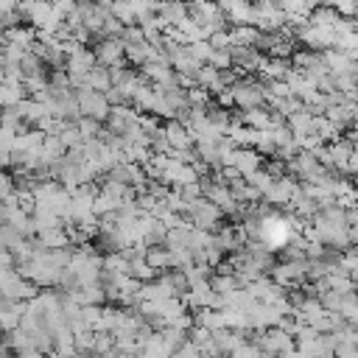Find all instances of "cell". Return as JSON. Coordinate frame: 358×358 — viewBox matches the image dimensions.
I'll return each mask as SVG.
<instances>
[{"mask_svg": "<svg viewBox=\"0 0 358 358\" xmlns=\"http://www.w3.org/2000/svg\"><path fill=\"white\" fill-rule=\"evenodd\" d=\"M291 70H294L291 67V59H271V56H266L257 73H260V78L266 84H271V81H288Z\"/></svg>", "mask_w": 358, "mask_h": 358, "instance_id": "9c48e42d", "label": "cell"}, {"mask_svg": "<svg viewBox=\"0 0 358 358\" xmlns=\"http://www.w3.org/2000/svg\"><path fill=\"white\" fill-rule=\"evenodd\" d=\"M109 11H112L123 25H137V14H134L131 0H115V3L109 6Z\"/></svg>", "mask_w": 358, "mask_h": 358, "instance_id": "e0dca14e", "label": "cell"}, {"mask_svg": "<svg viewBox=\"0 0 358 358\" xmlns=\"http://www.w3.org/2000/svg\"><path fill=\"white\" fill-rule=\"evenodd\" d=\"M255 344L263 350L266 358L268 355H282V352L294 350V336L288 330H282V327H268V330H260Z\"/></svg>", "mask_w": 358, "mask_h": 358, "instance_id": "5b68a950", "label": "cell"}, {"mask_svg": "<svg viewBox=\"0 0 358 358\" xmlns=\"http://www.w3.org/2000/svg\"><path fill=\"white\" fill-rule=\"evenodd\" d=\"M187 221L193 224V227H199V229H207V232H218L224 224V210L215 204V201H210V199H196L190 207H187Z\"/></svg>", "mask_w": 358, "mask_h": 358, "instance_id": "3957f363", "label": "cell"}, {"mask_svg": "<svg viewBox=\"0 0 358 358\" xmlns=\"http://www.w3.org/2000/svg\"><path fill=\"white\" fill-rule=\"evenodd\" d=\"M84 87H87V90H95V92H109V90L115 87L112 70L103 67V64H95V67L90 70V76L84 78Z\"/></svg>", "mask_w": 358, "mask_h": 358, "instance_id": "5bb4252c", "label": "cell"}, {"mask_svg": "<svg viewBox=\"0 0 358 358\" xmlns=\"http://www.w3.org/2000/svg\"><path fill=\"white\" fill-rule=\"evenodd\" d=\"M280 358H308V355H305V352H302L299 347H294V350H288V352H282Z\"/></svg>", "mask_w": 358, "mask_h": 358, "instance_id": "7402d4cb", "label": "cell"}, {"mask_svg": "<svg viewBox=\"0 0 358 358\" xmlns=\"http://www.w3.org/2000/svg\"><path fill=\"white\" fill-rule=\"evenodd\" d=\"M157 14L168 22V28H179L190 17V6L182 3V0H159V11Z\"/></svg>", "mask_w": 358, "mask_h": 358, "instance_id": "8fae6325", "label": "cell"}, {"mask_svg": "<svg viewBox=\"0 0 358 358\" xmlns=\"http://www.w3.org/2000/svg\"><path fill=\"white\" fill-rule=\"evenodd\" d=\"M232 168L241 176H252V173L263 171V154L255 151V148H238L235 151V159H232Z\"/></svg>", "mask_w": 358, "mask_h": 358, "instance_id": "30bf717a", "label": "cell"}, {"mask_svg": "<svg viewBox=\"0 0 358 358\" xmlns=\"http://www.w3.org/2000/svg\"><path fill=\"white\" fill-rule=\"evenodd\" d=\"M266 53H260L257 48H232V70L235 73H255L260 70Z\"/></svg>", "mask_w": 358, "mask_h": 358, "instance_id": "ba28073f", "label": "cell"}, {"mask_svg": "<svg viewBox=\"0 0 358 358\" xmlns=\"http://www.w3.org/2000/svg\"><path fill=\"white\" fill-rule=\"evenodd\" d=\"M0 288H3V299H14V302H31L39 296V285L28 277H22L17 268H3L0 274Z\"/></svg>", "mask_w": 358, "mask_h": 358, "instance_id": "7a4b0ae2", "label": "cell"}, {"mask_svg": "<svg viewBox=\"0 0 358 358\" xmlns=\"http://www.w3.org/2000/svg\"><path fill=\"white\" fill-rule=\"evenodd\" d=\"M76 98H78V106H81V115L84 117H92V120H101L106 123L109 115H112V103L106 98V92H95V90H76Z\"/></svg>", "mask_w": 358, "mask_h": 358, "instance_id": "277c9868", "label": "cell"}, {"mask_svg": "<svg viewBox=\"0 0 358 358\" xmlns=\"http://www.w3.org/2000/svg\"><path fill=\"white\" fill-rule=\"evenodd\" d=\"M182 3H193V0H182Z\"/></svg>", "mask_w": 358, "mask_h": 358, "instance_id": "603a6c76", "label": "cell"}, {"mask_svg": "<svg viewBox=\"0 0 358 358\" xmlns=\"http://www.w3.org/2000/svg\"><path fill=\"white\" fill-rule=\"evenodd\" d=\"M25 308H28V302L3 299V327H6V333L17 330V327L22 324V319H25Z\"/></svg>", "mask_w": 358, "mask_h": 358, "instance_id": "9a60e30c", "label": "cell"}, {"mask_svg": "<svg viewBox=\"0 0 358 358\" xmlns=\"http://www.w3.org/2000/svg\"><path fill=\"white\" fill-rule=\"evenodd\" d=\"M165 137L171 143V151H176V148H193L196 145L190 129L185 123H179V120H168L165 123Z\"/></svg>", "mask_w": 358, "mask_h": 358, "instance_id": "4fadbf2b", "label": "cell"}, {"mask_svg": "<svg viewBox=\"0 0 358 358\" xmlns=\"http://www.w3.org/2000/svg\"><path fill=\"white\" fill-rule=\"evenodd\" d=\"M0 8H3V14H8V11H20V0H0Z\"/></svg>", "mask_w": 358, "mask_h": 358, "instance_id": "44dd1931", "label": "cell"}, {"mask_svg": "<svg viewBox=\"0 0 358 358\" xmlns=\"http://www.w3.org/2000/svg\"><path fill=\"white\" fill-rule=\"evenodd\" d=\"M227 358H266V355H263V350H260L257 344H246V341H243V344H241L235 352H229Z\"/></svg>", "mask_w": 358, "mask_h": 358, "instance_id": "d6986e66", "label": "cell"}, {"mask_svg": "<svg viewBox=\"0 0 358 358\" xmlns=\"http://www.w3.org/2000/svg\"><path fill=\"white\" fill-rule=\"evenodd\" d=\"M274 112H268V109H263V106H257V109H241V123L243 126H249V129H255V131H268L271 126H274Z\"/></svg>", "mask_w": 358, "mask_h": 358, "instance_id": "7c38bea8", "label": "cell"}, {"mask_svg": "<svg viewBox=\"0 0 358 358\" xmlns=\"http://www.w3.org/2000/svg\"><path fill=\"white\" fill-rule=\"evenodd\" d=\"M341 20V14L333 8V6H319L316 11H310L308 22L316 25V28H336V22Z\"/></svg>", "mask_w": 358, "mask_h": 358, "instance_id": "2e32d148", "label": "cell"}, {"mask_svg": "<svg viewBox=\"0 0 358 358\" xmlns=\"http://www.w3.org/2000/svg\"><path fill=\"white\" fill-rule=\"evenodd\" d=\"M120 39H123V45H140V42H148L140 25H126V31H123Z\"/></svg>", "mask_w": 358, "mask_h": 358, "instance_id": "ffe728a7", "label": "cell"}, {"mask_svg": "<svg viewBox=\"0 0 358 358\" xmlns=\"http://www.w3.org/2000/svg\"><path fill=\"white\" fill-rule=\"evenodd\" d=\"M299 182H296V176H282V179H277L274 182V187L263 196V201H268L271 207H288L291 210V204H294V199H296V193H299Z\"/></svg>", "mask_w": 358, "mask_h": 358, "instance_id": "52a82bcc", "label": "cell"}, {"mask_svg": "<svg viewBox=\"0 0 358 358\" xmlns=\"http://www.w3.org/2000/svg\"><path fill=\"white\" fill-rule=\"evenodd\" d=\"M95 50V59H98V64H103V67H126L129 62H126V45H123V39H98V45L92 48Z\"/></svg>", "mask_w": 358, "mask_h": 358, "instance_id": "8992f818", "label": "cell"}, {"mask_svg": "<svg viewBox=\"0 0 358 358\" xmlns=\"http://www.w3.org/2000/svg\"><path fill=\"white\" fill-rule=\"evenodd\" d=\"M246 182H249V185H255V187H257V190H260V193L266 196V193H268V190L274 187V182H277V179H274V176H271V173H268V171L263 168V171H257V173L246 176Z\"/></svg>", "mask_w": 358, "mask_h": 358, "instance_id": "ac0fdd59", "label": "cell"}, {"mask_svg": "<svg viewBox=\"0 0 358 358\" xmlns=\"http://www.w3.org/2000/svg\"><path fill=\"white\" fill-rule=\"evenodd\" d=\"M229 90H232V98H235L238 109H257L268 101V84L263 78L246 76V78H238Z\"/></svg>", "mask_w": 358, "mask_h": 358, "instance_id": "6da1fadb", "label": "cell"}, {"mask_svg": "<svg viewBox=\"0 0 358 358\" xmlns=\"http://www.w3.org/2000/svg\"><path fill=\"white\" fill-rule=\"evenodd\" d=\"M249 3H257V0H249Z\"/></svg>", "mask_w": 358, "mask_h": 358, "instance_id": "cb8c5ba5", "label": "cell"}]
</instances>
